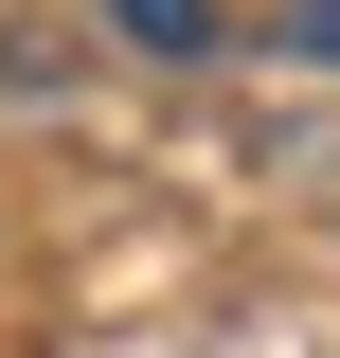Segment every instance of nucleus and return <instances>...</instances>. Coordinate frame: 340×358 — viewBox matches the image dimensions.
Segmentation results:
<instances>
[{
	"label": "nucleus",
	"mask_w": 340,
	"mask_h": 358,
	"mask_svg": "<svg viewBox=\"0 0 340 358\" xmlns=\"http://www.w3.org/2000/svg\"><path fill=\"white\" fill-rule=\"evenodd\" d=\"M126 18H143V36H162V54H197V36H215L197 0H126Z\"/></svg>",
	"instance_id": "f257e3e1"
}]
</instances>
